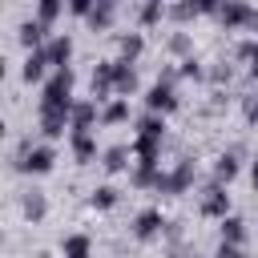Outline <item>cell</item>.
Here are the masks:
<instances>
[{
  "mask_svg": "<svg viewBox=\"0 0 258 258\" xmlns=\"http://www.w3.org/2000/svg\"><path fill=\"white\" fill-rule=\"evenodd\" d=\"M218 177L230 181V177H234V161H222V165H218Z\"/></svg>",
  "mask_w": 258,
  "mask_h": 258,
  "instance_id": "obj_14",
  "label": "cell"
},
{
  "mask_svg": "<svg viewBox=\"0 0 258 258\" xmlns=\"http://www.w3.org/2000/svg\"><path fill=\"white\" fill-rule=\"evenodd\" d=\"M56 12H60V0H40V20H44V24H48Z\"/></svg>",
  "mask_w": 258,
  "mask_h": 258,
  "instance_id": "obj_9",
  "label": "cell"
},
{
  "mask_svg": "<svg viewBox=\"0 0 258 258\" xmlns=\"http://www.w3.org/2000/svg\"><path fill=\"white\" fill-rule=\"evenodd\" d=\"M52 165V153L48 149H36V153H28V161H24V169H36V173H44Z\"/></svg>",
  "mask_w": 258,
  "mask_h": 258,
  "instance_id": "obj_3",
  "label": "cell"
},
{
  "mask_svg": "<svg viewBox=\"0 0 258 258\" xmlns=\"http://www.w3.org/2000/svg\"><path fill=\"white\" fill-rule=\"evenodd\" d=\"M105 165H109V169H121V165H125V161H121V149H113V153L105 157Z\"/></svg>",
  "mask_w": 258,
  "mask_h": 258,
  "instance_id": "obj_13",
  "label": "cell"
},
{
  "mask_svg": "<svg viewBox=\"0 0 258 258\" xmlns=\"http://www.w3.org/2000/svg\"><path fill=\"white\" fill-rule=\"evenodd\" d=\"M222 210H226V194H218V189H214V194L206 198V214H222Z\"/></svg>",
  "mask_w": 258,
  "mask_h": 258,
  "instance_id": "obj_7",
  "label": "cell"
},
{
  "mask_svg": "<svg viewBox=\"0 0 258 258\" xmlns=\"http://www.w3.org/2000/svg\"><path fill=\"white\" fill-rule=\"evenodd\" d=\"M69 48H73L69 40H52V48H48V60H52V64H64V60H69Z\"/></svg>",
  "mask_w": 258,
  "mask_h": 258,
  "instance_id": "obj_6",
  "label": "cell"
},
{
  "mask_svg": "<svg viewBox=\"0 0 258 258\" xmlns=\"http://www.w3.org/2000/svg\"><path fill=\"white\" fill-rule=\"evenodd\" d=\"M121 117H125V105H113V109L105 113V121H121Z\"/></svg>",
  "mask_w": 258,
  "mask_h": 258,
  "instance_id": "obj_15",
  "label": "cell"
},
{
  "mask_svg": "<svg viewBox=\"0 0 258 258\" xmlns=\"http://www.w3.org/2000/svg\"><path fill=\"white\" fill-rule=\"evenodd\" d=\"M64 250H69V254H85V250H89V242H85V238H69V242H64Z\"/></svg>",
  "mask_w": 258,
  "mask_h": 258,
  "instance_id": "obj_11",
  "label": "cell"
},
{
  "mask_svg": "<svg viewBox=\"0 0 258 258\" xmlns=\"http://www.w3.org/2000/svg\"><path fill=\"white\" fill-rule=\"evenodd\" d=\"M222 20H230V24H238V20H254L242 4H222Z\"/></svg>",
  "mask_w": 258,
  "mask_h": 258,
  "instance_id": "obj_5",
  "label": "cell"
},
{
  "mask_svg": "<svg viewBox=\"0 0 258 258\" xmlns=\"http://www.w3.org/2000/svg\"><path fill=\"white\" fill-rule=\"evenodd\" d=\"M250 69H254V73H258V48H254V64H250Z\"/></svg>",
  "mask_w": 258,
  "mask_h": 258,
  "instance_id": "obj_17",
  "label": "cell"
},
{
  "mask_svg": "<svg viewBox=\"0 0 258 258\" xmlns=\"http://www.w3.org/2000/svg\"><path fill=\"white\" fill-rule=\"evenodd\" d=\"M157 226H161V214H157V210H149V214H141V218H137V234H141V238H149Z\"/></svg>",
  "mask_w": 258,
  "mask_h": 258,
  "instance_id": "obj_4",
  "label": "cell"
},
{
  "mask_svg": "<svg viewBox=\"0 0 258 258\" xmlns=\"http://www.w3.org/2000/svg\"><path fill=\"white\" fill-rule=\"evenodd\" d=\"M254 185H258V165H254Z\"/></svg>",
  "mask_w": 258,
  "mask_h": 258,
  "instance_id": "obj_18",
  "label": "cell"
},
{
  "mask_svg": "<svg viewBox=\"0 0 258 258\" xmlns=\"http://www.w3.org/2000/svg\"><path fill=\"white\" fill-rule=\"evenodd\" d=\"M218 0H189V12H214Z\"/></svg>",
  "mask_w": 258,
  "mask_h": 258,
  "instance_id": "obj_12",
  "label": "cell"
},
{
  "mask_svg": "<svg viewBox=\"0 0 258 258\" xmlns=\"http://www.w3.org/2000/svg\"><path fill=\"white\" fill-rule=\"evenodd\" d=\"M44 64H48V52H32V56L24 60V81H40Z\"/></svg>",
  "mask_w": 258,
  "mask_h": 258,
  "instance_id": "obj_1",
  "label": "cell"
},
{
  "mask_svg": "<svg viewBox=\"0 0 258 258\" xmlns=\"http://www.w3.org/2000/svg\"><path fill=\"white\" fill-rule=\"evenodd\" d=\"M77 157H81V161H89V157H93V141H89L85 133H77Z\"/></svg>",
  "mask_w": 258,
  "mask_h": 258,
  "instance_id": "obj_8",
  "label": "cell"
},
{
  "mask_svg": "<svg viewBox=\"0 0 258 258\" xmlns=\"http://www.w3.org/2000/svg\"><path fill=\"white\" fill-rule=\"evenodd\" d=\"M149 105H153V109H173V93H169L165 85H153V89H149Z\"/></svg>",
  "mask_w": 258,
  "mask_h": 258,
  "instance_id": "obj_2",
  "label": "cell"
},
{
  "mask_svg": "<svg viewBox=\"0 0 258 258\" xmlns=\"http://www.w3.org/2000/svg\"><path fill=\"white\" fill-rule=\"evenodd\" d=\"M24 44H36L40 40V24H24V36H20Z\"/></svg>",
  "mask_w": 258,
  "mask_h": 258,
  "instance_id": "obj_10",
  "label": "cell"
},
{
  "mask_svg": "<svg viewBox=\"0 0 258 258\" xmlns=\"http://www.w3.org/2000/svg\"><path fill=\"white\" fill-rule=\"evenodd\" d=\"M97 206H113V189H97Z\"/></svg>",
  "mask_w": 258,
  "mask_h": 258,
  "instance_id": "obj_16",
  "label": "cell"
}]
</instances>
